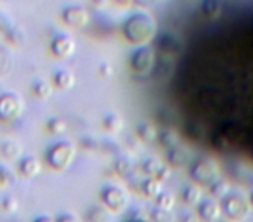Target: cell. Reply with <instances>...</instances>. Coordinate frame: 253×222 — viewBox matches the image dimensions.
Segmentation results:
<instances>
[{
  "mask_svg": "<svg viewBox=\"0 0 253 222\" xmlns=\"http://www.w3.org/2000/svg\"><path fill=\"white\" fill-rule=\"evenodd\" d=\"M151 21L148 16H134L130 18V21L125 25V33L128 35V39L132 42H142L151 35Z\"/></svg>",
  "mask_w": 253,
  "mask_h": 222,
  "instance_id": "cell-1",
  "label": "cell"
},
{
  "mask_svg": "<svg viewBox=\"0 0 253 222\" xmlns=\"http://www.w3.org/2000/svg\"><path fill=\"white\" fill-rule=\"evenodd\" d=\"M71 158H73V148H71L70 144H66V142H61L56 148H52V151H50V155H49V162L52 163L56 169L57 167H59V169L66 167L68 163L71 162Z\"/></svg>",
  "mask_w": 253,
  "mask_h": 222,
  "instance_id": "cell-2",
  "label": "cell"
},
{
  "mask_svg": "<svg viewBox=\"0 0 253 222\" xmlns=\"http://www.w3.org/2000/svg\"><path fill=\"white\" fill-rule=\"evenodd\" d=\"M191 174H193L194 179L200 180V182H210V180L215 179V176H217V170H215V167L211 165L210 162L201 160V162L194 163Z\"/></svg>",
  "mask_w": 253,
  "mask_h": 222,
  "instance_id": "cell-3",
  "label": "cell"
},
{
  "mask_svg": "<svg viewBox=\"0 0 253 222\" xmlns=\"http://www.w3.org/2000/svg\"><path fill=\"white\" fill-rule=\"evenodd\" d=\"M224 210H225V214H227L229 217L239 219V217H243V215L246 214V205H245V201H243L241 198L227 196V198H225V201H224Z\"/></svg>",
  "mask_w": 253,
  "mask_h": 222,
  "instance_id": "cell-4",
  "label": "cell"
},
{
  "mask_svg": "<svg viewBox=\"0 0 253 222\" xmlns=\"http://www.w3.org/2000/svg\"><path fill=\"white\" fill-rule=\"evenodd\" d=\"M132 66L137 71H148L149 68L153 66V56L149 49H141L137 54L134 56V61H132Z\"/></svg>",
  "mask_w": 253,
  "mask_h": 222,
  "instance_id": "cell-5",
  "label": "cell"
},
{
  "mask_svg": "<svg viewBox=\"0 0 253 222\" xmlns=\"http://www.w3.org/2000/svg\"><path fill=\"white\" fill-rule=\"evenodd\" d=\"M104 201L108 207L115 208V210H120V208L125 205V194L123 191L116 189V187H111L104 193Z\"/></svg>",
  "mask_w": 253,
  "mask_h": 222,
  "instance_id": "cell-6",
  "label": "cell"
},
{
  "mask_svg": "<svg viewBox=\"0 0 253 222\" xmlns=\"http://www.w3.org/2000/svg\"><path fill=\"white\" fill-rule=\"evenodd\" d=\"M64 19H66L71 26H84L85 23H87V12L80 7H71L64 12Z\"/></svg>",
  "mask_w": 253,
  "mask_h": 222,
  "instance_id": "cell-7",
  "label": "cell"
},
{
  "mask_svg": "<svg viewBox=\"0 0 253 222\" xmlns=\"http://www.w3.org/2000/svg\"><path fill=\"white\" fill-rule=\"evenodd\" d=\"M18 113V106L12 95L0 97V118H11Z\"/></svg>",
  "mask_w": 253,
  "mask_h": 222,
  "instance_id": "cell-8",
  "label": "cell"
},
{
  "mask_svg": "<svg viewBox=\"0 0 253 222\" xmlns=\"http://www.w3.org/2000/svg\"><path fill=\"white\" fill-rule=\"evenodd\" d=\"M52 49L57 56H68V54L73 50V40L68 39V37H59V39L54 42Z\"/></svg>",
  "mask_w": 253,
  "mask_h": 222,
  "instance_id": "cell-9",
  "label": "cell"
},
{
  "mask_svg": "<svg viewBox=\"0 0 253 222\" xmlns=\"http://www.w3.org/2000/svg\"><path fill=\"white\" fill-rule=\"evenodd\" d=\"M218 212L220 210H218V205L215 201H205L200 208V214L205 221H215L218 217Z\"/></svg>",
  "mask_w": 253,
  "mask_h": 222,
  "instance_id": "cell-10",
  "label": "cell"
},
{
  "mask_svg": "<svg viewBox=\"0 0 253 222\" xmlns=\"http://www.w3.org/2000/svg\"><path fill=\"white\" fill-rule=\"evenodd\" d=\"M21 170L25 176H33V174H37V170H39V163H37L35 158H26L25 162L21 163Z\"/></svg>",
  "mask_w": 253,
  "mask_h": 222,
  "instance_id": "cell-11",
  "label": "cell"
},
{
  "mask_svg": "<svg viewBox=\"0 0 253 222\" xmlns=\"http://www.w3.org/2000/svg\"><path fill=\"white\" fill-rule=\"evenodd\" d=\"M184 200L187 201V203H196V200L198 198H200V189H198V187H186V189H184Z\"/></svg>",
  "mask_w": 253,
  "mask_h": 222,
  "instance_id": "cell-12",
  "label": "cell"
},
{
  "mask_svg": "<svg viewBox=\"0 0 253 222\" xmlns=\"http://www.w3.org/2000/svg\"><path fill=\"white\" fill-rule=\"evenodd\" d=\"M56 82H57V85H59V87L66 89V87H70V85H71V82H73V77H71L68 71H61V73L56 75Z\"/></svg>",
  "mask_w": 253,
  "mask_h": 222,
  "instance_id": "cell-13",
  "label": "cell"
},
{
  "mask_svg": "<svg viewBox=\"0 0 253 222\" xmlns=\"http://www.w3.org/2000/svg\"><path fill=\"white\" fill-rule=\"evenodd\" d=\"M153 219H156L158 222H167L169 221V214L165 210H156L153 212Z\"/></svg>",
  "mask_w": 253,
  "mask_h": 222,
  "instance_id": "cell-14",
  "label": "cell"
},
{
  "mask_svg": "<svg viewBox=\"0 0 253 222\" xmlns=\"http://www.w3.org/2000/svg\"><path fill=\"white\" fill-rule=\"evenodd\" d=\"M158 203L160 205H165V207H163V210H165V208H170L173 205V198L172 196H160Z\"/></svg>",
  "mask_w": 253,
  "mask_h": 222,
  "instance_id": "cell-15",
  "label": "cell"
},
{
  "mask_svg": "<svg viewBox=\"0 0 253 222\" xmlns=\"http://www.w3.org/2000/svg\"><path fill=\"white\" fill-rule=\"evenodd\" d=\"M57 222H77V219L71 217V215H61V217L57 219Z\"/></svg>",
  "mask_w": 253,
  "mask_h": 222,
  "instance_id": "cell-16",
  "label": "cell"
},
{
  "mask_svg": "<svg viewBox=\"0 0 253 222\" xmlns=\"http://www.w3.org/2000/svg\"><path fill=\"white\" fill-rule=\"evenodd\" d=\"M5 179H7V177H5V172L2 169H0V186H4L5 184Z\"/></svg>",
  "mask_w": 253,
  "mask_h": 222,
  "instance_id": "cell-17",
  "label": "cell"
},
{
  "mask_svg": "<svg viewBox=\"0 0 253 222\" xmlns=\"http://www.w3.org/2000/svg\"><path fill=\"white\" fill-rule=\"evenodd\" d=\"M37 222H52V221H50V219H47V217H43V219H39Z\"/></svg>",
  "mask_w": 253,
  "mask_h": 222,
  "instance_id": "cell-18",
  "label": "cell"
},
{
  "mask_svg": "<svg viewBox=\"0 0 253 222\" xmlns=\"http://www.w3.org/2000/svg\"><path fill=\"white\" fill-rule=\"evenodd\" d=\"M132 222H137V221H132Z\"/></svg>",
  "mask_w": 253,
  "mask_h": 222,
  "instance_id": "cell-19",
  "label": "cell"
}]
</instances>
